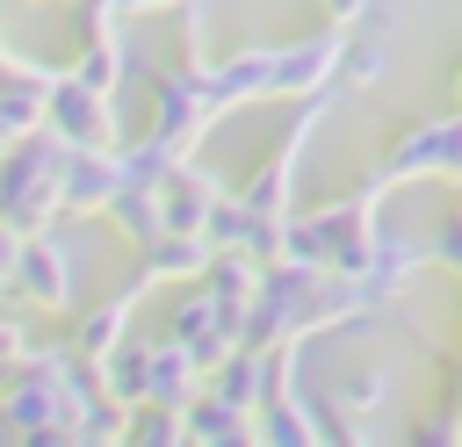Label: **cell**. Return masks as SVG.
Instances as JSON below:
<instances>
[{
  "label": "cell",
  "mask_w": 462,
  "mask_h": 447,
  "mask_svg": "<svg viewBox=\"0 0 462 447\" xmlns=\"http://www.w3.org/2000/svg\"><path fill=\"white\" fill-rule=\"evenodd\" d=\"M448 411H462V360H455V375H448Z\"/></svg>",
  "instance_id": "obj_20"
},
{
  "label": "cell",
  "mask_w": 462,
  "mask_h": 447,
  "mask_svg": "<svg viewBox=\"0 0 462 447\" xmlns=\"http://www.w3.org/2000/svg\"><path fill=\"white\" fill-rule=\"evenodd\" d=\"M130 72V50H123V29H108V36H87V50H79V65H72V79H87V87H101V94H116V79Z\"/></svg>",
  "instance_id": "obj_15"
},
{
  "label": "cell",
  "mask_w": 462,
  "mask_h": 447,
  "mask_svg": "<svg viewBox=\"0 0 462 447\" xmlns=\"http://www.w3.org/2000/svg\"><path fill=\"white\" fill-rule=\"evenodd\" d=\"M217 260V245L202 238V231H159L152 245H144V260H137V288H152V281H188V274H202Z\"/></svg>",
  "instance_id": "obj_7"
},
{
  "label": "cell",
  "mask_w": 462,
  "mask_h": 447,
  "mask_svg": "<svg viewBox=\"0 0 462 447\" xmlns=\"http://www.w3.org/2000/svg\"><path fill=\"white\" fill-rule=\"evenodd\" d=\"M123 187H130V173H123V151H116V144H108V151H72V159H65V209H72V216L108 209Z\"/></svg>",
  "instance_id": "obj_6"
},
{
  "label": "cell",
  "mask_w": 462,
  "mask_h": 447,
  "mask_svg": "<svg viewBox=\"0 0 462 447\" xmlns=\"http://www.w3.org/2000/svg\"><path fill=\"white\" fill-rule=\"evenodd\" d=\"M339 50H346V36L339 29H318V36H303V43H282L274 50V94H318V87H332L339 79Z\"/></svg>",
  "instance_id": "obj_5"
},
{
  "label": "cell",
  "mask_w": 462,
  "mask_h": 447,
  "mask_svg": "<svg viewBox=\"0 0 462 447\" xmlns=\"http://www.w3.org/2000/svg\"><path fill=\"white\" fill-rule=\"evenodd\" d=\"M137 7H188V0H123V14H137Z\"/></svg>",
  "instance_id": "obj_21"
},
{
  "label": "cell",
  "mask_w": 462,
  "mask_h": 447,
  "mask_svg": "<svg viewBox=\"0 0 462 447\" xmlns=\"http://www.w3.org/2000/svg\"><path fill=\"white\" fill-rule=\"evenodd\" d=\"M0 281H7V274H0Z\"/></svg>",
  "instance_id": "obj_23"
},
{
  "label": "cell",
  "mask_w": 462,
  "mask_h": 447,
  "mask_svg": "<svg viewBox=\"0 0 462 447\" xmlns=\"http://www.w3.org/2000/svg\"><path fill=\"white\" fill-rule=\"evenodd\" d=\"M188 440H253V418L209 389V397H188Z\"/></svg>",
  "instance_id": "obj_14"
},
{
  "label": "cell",
  "mask_w": 462,
  "mask_h": 447,
  "mask_svg": "<svg viewBox=\"0 0 462 447\" xmlns=\"http://www.w3.org/2000/svg\"><path fill=\"white\" fill-rule=\"evenodd\" d=\"M274 50H282V43H253V50H231L224 65H202V94H209V108L224 115V108H245V101L274 94Z\"/></svg>",
  "instance_id": "obj_4"
},
{
  "label": "cell",
  "mask_w": 462,
  "mask_h": 447,
  "mask_svg": "<svg viewBox=\"0 0 462 447\" xmlns=\"http://www.w3.org/2000/svg\"><path fill=\"white\" fill-rule=\"evenodd\" d=\"M108 216L123 224V238L144 252L159 231H173V216H166V187H123L116 202H108Z\"/></svg>",
  "instance_id": "obj_10"
},
{
  "label": "cell",
  "mask_w": 462,
  "mask_h": 447,
  "mask_svg": "<svg viewBox=\"0 0 462 447\" xmlns=\"http://www.w3.org/2000/svg\"><path fill=\"white\" fill-rule=\"evenodd\" d=\"M144 368H152V339H116L108 353H101V382H108V397L116 404H144Z\"/></svg>",
  "instance_id": "obj_13"
},
{
  "label": "cell",
  "mask_w": 462,
  "mask_h": 447,
  "mask_svg": "<svg viewBox=\"0 0 462 447\" xmlns=\"http://www.w3.org/2000/svg\"><path fill=\"white\" fill-rule=\"evenodd\" d=\"M51 130H58L72 151H108V144H116L108 94L87 87V79H72V72H58V87H51Z\"/></svg>",
  "instance_id": "obj_3"
},
{
  "label": "cell",
  "mask_w": 462,
  "mask_h": 447,
  "mask_svg": "<svg viewBox=\"0 0 462 447\" xmlns=\"http://www.w3.org/2000/svg\"><path fill=\"white\" fill-rule=\"evenodd\" d=\"M22 245H29V231L0 216V274H7V281H14V260H22Z\"/></svg>",
  "instance_id": "obj_18"
},
{
  "label": "cell",
  "mask_w": 462,
  "mask_h": 447,
  "mask_svg": "<svg viewBox=\"0 0 462 447\" xmlns=\"http://www.w3.org/2000/svg\"><path fill=\"white\" fill-rule=\"evenodd\" d=\"M217 180L202 173V166H173L166 173V216H173V231H202L209 224V209H217Z\"/></svg>",
  "instance_id": "obj_9"
},
{
  "label": "cell",
  "mask_w": 462,
  "mask_h": 447,
  "mask_svg": "<svg viewBox=\"0 0 462 447\" xmlns=\"http://www.w3.org/2000/svg\"><path fill=\"white\" fill-rule=\"evenodd\" d=\"M390 389H397V375H390L383 360H375V368H354V375L339 382V411H346V418H339V440H346V425H354L361 411H383Z\"/></svg>",
  "instance_id": "obj_16"
},
{
  "label": "cell",
  "mask_w": 462,
  "mask_h": 447,
  "mask_svg": "<svg viewBox=\"0 0 462 447\" xmlns=\"http://www.w3.org/2000/svg\"><path fill=\"white\" fill-rule=\"evenodd\" d=\"M448 101L462 108V58H455V72H448Z\"/></svg>",
  "instance_id": "obj_22"
},
{
  "label": "cell",
  "mask_w": 462,
  "mask_h": 447,
  "mask_svg": "<svg viewBox=\"0 0 462 447\" xmlns=\"http://www.w3.org/2000/svg\"><path fill=\"white\" fill-rule=\"evenodd\" d=\"M390 187L397 180H426V173H440V180H462V108L455 115H419V123H404L397 137H390V151H383V166H375Z\"/></svg>",
  "instance_id": "obj_1"
},
{
  "label": "cell",
  "mask_w": 462,
  "mask_h": 447,
  "mask_svg": "<svg viewBox=\"0 0 462 447\" xmlns=\"http://www.w3.org/2000/svg\"><path fill=\"white\" fill-rule=\"evenodd\" d=\"M14 288L36 310H72L79 303V260H72V245H58L51 231H29V245L14 260Z\"/></svg>",
  "instance_id": "obj_2"
},
{
  "label": "cell",
  "mask_w": 462,
  "mask_h": 447,
  "mask_svg": "<svg viewBox=\"0 0 462 447\" xmlns=\"http://www.w3.org/2000/svg\"><path fill=\"white\" fill-rule=\"evenodd\" d=\"M383 36H390V7H375V14H368V29H361V36H346V50H339V79H346V87H375V79L390 72Z\"/></svg>",
  "instance_id": "obj_11"
},
{
  "label": "cell",
  "mask_w": 462,
  "mask_h": 447,
  "mask_svg": "<svg viewBox=\"0 0 462 447\" xmlns=\"http://www.w3.org/2000/svg\"><path fill=\"white\" fill-rule=\"evenodd\" d=\"M325 14H332V22H361V14H368V0H325Z\"/></svg>",
  "instance_id": "obj_19"
},
{
  "label": "cell",
  "mask_w": 462,
  "mask_h": 447,
  "mask_svg": "<svg viewBox=\"0 0 462 447\" xmlns=\"http://www.w3.org/2000/svg\"><path fill=\"white\" fill-rule=\"evenodd\" d=\"M137 296H144V288H137V281H130V288H123V296H108V303H94V310H87V317H79V324H72V346H79V353H94V360H101V353H108V346H116V339H123V332H130V303H137Z\"/></svg>",
  "instance_id": "obj_12"
},
{
  "label": "cell",
  "mask_w": 462,
  "mask_h": 447,
  "mask_svg": "<svg viewBox=\"0 0 462 447\" xmlns=\"http://www.w3.org/2000/svg\"><path fill=\"white\" fill-rule=\"evenodd\" d=\"M195 375H202V360L166 332V339H152V368H144V404H188L195 397Z\"/></svg>",
  "instance_id": "obj_8"
},
{
  "label": "cell",
  "mask_w": 462,
  "mask_h": 447,
  "mask_svg": "<svg viewBox=\"0 0 462 447\" xmlns=\"http://www.w3.org/2000/svg\"><path fill=\"white\" fill-rule=\"evenodd\" d=\"M22 353H29L22 317H0V375H14V368H22Z\"/></svg>",
  "instance_id": "obj_17"
}]
</instances>
